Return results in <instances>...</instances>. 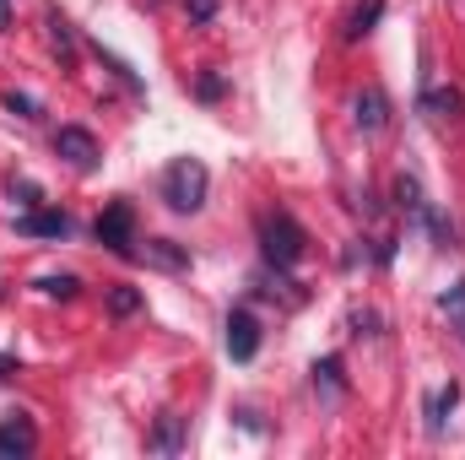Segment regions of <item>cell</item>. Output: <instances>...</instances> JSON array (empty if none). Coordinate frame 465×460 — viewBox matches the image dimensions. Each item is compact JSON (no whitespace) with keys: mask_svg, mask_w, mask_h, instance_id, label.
<instances>
[{"mask_svg":"<svg viewBox=\"0 0 465 460\" xmlns=\"http://www.w3.org/2000/svg\"><path fill=\"white\" fill-rule=\"evenodd\" d=\"M254 228H260V255H265L271 271H292V265L303 260L309 233H303V223H298L292 212H260Z\"/></svg>","mask_w":465,"mask_h":460,"instance_id":"1","label":"cell"},{"mask_svg":"<svg viewBox=\"0 0 465 460\" xmlns=\"http://www.w3.org/2000/svg\"><path fill=\"white\" fill-rule=\"evenodd\" d=\"M206 190H212V174H206V163L201 157H173L168 163V174H163V201L173 206V212H201L206 206Z\"/></svg>","mask_w":465,"mask_h":460,"instance_id":"2","label":"cell"},{"mask_svg":"<svg viewBox=\"0 0 465 460\" xmlns=\"http://www.w3.org/2000/svg\"><path fill=\"white\" fill-rule=\"evenodd\" d=\"M93 233H98V244H104L109 255H119V260H135V212H130L124 201L104 206V212H98V223H93Z\"/></svg>","mask_w":465,"mask_h":460,"instance_id":"3","label":"cell"},{"mask_svg":"<svg viewBox=\"0 0 465 460\" xmlns=\"http://www.w3.org/2000/svg\"><path fill=\"white\" fill-rule=\"evenodd\" d=\"M54 157H65L76 174H93V168L104 163V146H98L93 130H82V125H60V130H54Z\"/></svg>","mask_w":465,"mask_h":460,"instance_id":"4","label":"cell"},{"mask_svg":"<svg viewBox=\"0 0 465 460\" xmlns=\"http://www.w3.org/2000/svg\"><path fill=\"white\" fill-rule=\"evenodd\" d=\"M38 450V428L27 412H5L0 417V460H22Z\"/></svg>","mask_w":465,"mask_h":460,"instance_id":"5","label":"cell"},{"mask_svg":"<svg viewBox=\"0 0 465 460\" xmlns=\"http://www.w3.org/2000/svg\"><path fill=\"white\" fill-rule=\"evenodd\" d=\"M16 233L22 238H71L76 233V217L71 212H54V206H33L16 217Z\"/></svg>","mask_w":465,"mask_h":460,"instance_id":"6","label":"cell"},{"mask_svg":"<svg viewBox=\"0 0 465 460\" xmlns=\"http://www.w3.org/2000/svg\"><path fill=\"white\" fill-rule=\"evenodd\" d=\"M351 125H357L362 135L390 130V98H384V87H362V93L351 98Z\"/></svg>","mask_w":465,"mask_h":460,"instance_id":"7","label":"cell"},{"mask_svg":"<svg viewBox=\"0 0 465 460\" xmlns=\"http://www.w3.org/2000/svg\"><path fill=\"white\" fill-rule=\"evenodd\" d=\"M184 445H190V417H179V412L157 417V428L146 434V450L152 455H184Z\"/></svg>","mask_w":465,"mask_h":460,"instance_id":"8","label":"cell"},{"mask_svg":"<svg viewBox=\"0 0 465 460\" xmlns=\"http://www.w3.org/2000/svg\"><path fill=\"white\" fill-rule=\"evenodd\" d=\"M260 352V320L249 309H232L228 315V357L232 363H249Z\"/></svg>","mask_w":465,"mask_h":460,"instance_id":"9","label":"cell"},{"mask_svg":"<svg viewBox=\"0 0 465 460\" xmlns=\"http://www.w3.org/2000/svg\"><path fill=\"white\" fill-rule=\"evenodd\" d=\"M309 374H314V395L320 401H331V406L347 401V368H341V357H320Z\"/></svg>","mask_w":465,"mask_h":460,"instance_id":"10","label":"cell"},{"mask_svg":"<svg viewBox=\"0 0 465 460\" xmlns=\"http://www.w3.org/2000/svg\"><path fill=\"white\" fill-rule=\"evenodd\" d=\"M460 406V385L450 379V385H439L428 401H422V417H428V434H444V417Z\"/></svg>","mask_w":465,"mask_h":460,"instance_id":"11","label":"cell"},{"mask_svg":"<svg viewBox=\"0 0 465 460\" xmlns=\"http://www.w3.org/2000/svg\"><path fill=\"white\" fill-rule=\"evenodd\" d=\"M135 260H152L163 271H184L190 265V249H179L173 238H146V249H135Z\"/></svg>","mask_w":465,"mask_h":460,"instance_id":"12","label":"cell"},{"mask_svg":"<svg viewBox=\"0 0 465 460\" xmlns=\"http://www.w3.org/2000/svg\"><path fill=\"white\" fill-rule=\"evenodd\" d=\"M44 27H49V44H54L60 65H71V60H76V33H71V22H65L54 5H44Z\"/></svg>","mask_w":465,"mask_h":460,"instance_id":"13","label":"cell"},{"mask_svg":"<svg viewBox=\"0 0 465 460\" xmlns=\"http://www.w3.org/2000/svg\"><path fill=\"white\" fill-rule=\"evenodd\" d=\"M379 16H384V0H362V5L347 16V33H341V38H347V44H362V38L379 27Z\"/></svg>","mask_w":465,"mask_h":460,"instance_id":"14","label":"cell"},{"mask_svg":"<svg viewBox=\"0 0 465 460\" xmlns=\"http://www.w3.org/2000/svg\"><path fill=\"white\" fill-rule=\"evenodd\" d=\"M411 223H422V228L433 233V249H455V223L444 217V212H433V206H422Z\"/></svg>","mask_w":465,"mask_h":460,"instance_id":"15","label":"cell"},{"mask_svg":"<svg viewBox=\"0 0 465 460\" xmlns=\"http://www.w3.org/2000/svg\"><path fill=\"white\" fill-rule=\"evenodd\" d=\"M395 206H401L406 217H417V212L428 206V201H422V185H417V174H401V179H395Z\"/></svg>","mask_w":465,"mask_h":460,"instance_id":"16","label":"cell"},{"mask_svg":"<svg viewBox=\"0 0 465 460\" xmlns=\"http://www.w3.org/2000/svg\"><path fill=\"white\" fill-rule=\"evenodd\" d=\"M439 309L450 315V325H455V336L465 342V282H455L450 293H439Z\"/></svg>","mask_w":465,"mask_h":460,"instance_id":"17","label":"cell"},{"mask_svg":"<svg viewBox=\"0 0 465 460\" xmlns=\"http://www.w3.org/2000/svg\"><path fill=\"white\" fill-rule=\"evenodd\" d=\"M38 293H44V298H76L82 282H76L71 271H49V276H38Z\"/></svg>","mask_w":465,"mask_h":460,"instance_id":"18","label":"cell"},{"mask_svg":"<svg viewBox=\"0 0 465 460\" xmlns=\"http://www.w3.org/2000/svg\"><path fill=\"white\" fill-rule=\"evenodd\" d=\"M422 115H433V119H455L460 115V93H422Z\"/></svg>","mask_w":465,"mask_h":460,"instance_id":"19","label":"cell"},{"mask_svg":"<svg viewBox=\"0 0 465 460\" xmlns=\"http://www.w3.org/2000/svg\"><path fill=\"white\" fill-rule=\"evenodd\" d=\"M141 309H146L141 287H114V293H109V315H119V320H130V315H141Z\"/></svg>","mask_w":465,"mask_h":460,"instance_id":"20","label":"cell"},{"mask_svg":"<svg viewBox=\"0 0 465 460\" xmlns=\"http://www.w3.org/2000/svg\"><path fill=\"white\" fill-rule=\"evenodd\" d=\"M5 195H11V201H16L22 212H33V206H44V190H38L33 179H16V174L5 179Z\"/></svg>","mask_w":465,"mask_h":460,"instance_id":"21","label":"cell"},{"mask_svg":"<svg viewBox=\"0 0 465 460\" xmlns=\"http://www.w3.org/2000/svg\"><path fill=\"white\" fill-rule=\"evenodd\" d=\"M223 93H228V82H223V76H217V71H206V76H201V82H195V98H201V104H217V98H223Z\"/></svg>","mask_w":465,"mask_h":460,"instance_id":"22","label":"cell"},{"mask_svg":"<svg viewBox=\"0 0 465 460\" xmlns=\"http://www.w3.org/2000/svg\"><path fill=\"white\" fill-rule=\"evenodd\" d=\"M0 104H5V109H11V115H22V119H38V104H33V98H27V93H5V98H0Z\"/></svg>","mask_w":465,"mask_h":460,"instance_id":"23","label":"cell"},{"mask_svg":"<svg viewBox=\"0 0 465 460\" xmlns=\"http://www.w3.org/2000/svg\"><path fill=\"white\" fill-rule=\"evenodd\" d=\"M184 11H190V22H212L217 16V0H184Z\"/></svg>","mask_w":465,"mask_h":460,"instance_id":"24","label":"cell"},{"mask_svg":"<svg viewBox=\"0 0 465 460\" xmlns=\"http://www.w3.org/2000/svg\"><path fill=\"white\" fill-rule=\"evenodd\" d=\"M373 325H379V315H351V331L357 336H373Z\"/></svg>","mask_w":465,"mask_h":460,"instance_id":"25","label":"cell"},{"mask_svg":"<svg viewBox=\"0 0 465 460\" xmlns=\"http://www.w3.org/2000/svg\"><path fill=\"white\" fill-rule=\"evenodd\" d=\"M16 374H22V363H16V357H5V352H0V385H5V379H16Z\"/></svg>","mask_w":465,"mask_h":460,"instance_id":"26","label":"cell"},{"mask_svg":"<svg viewBox=\"0 0 465 460\" xmlns=\"http://www.w3.org/2000/svg\"><path fill=\"white\" fill-rule=\"evenodd\" d=\"M0 33H11V0H0Z\"/></svg>","mask_w":465,"mask_h":460,"instance_id":"27","label":"cell"}]
</instances>
